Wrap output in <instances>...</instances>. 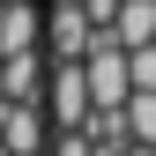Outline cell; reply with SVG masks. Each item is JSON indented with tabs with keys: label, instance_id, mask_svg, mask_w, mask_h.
I'll return each mask as SVG.
<instances>
[{
	"label": "cell",
	"instance_id": "obj_1",
	"mask_svg": "<svg viewBox=\"0 0 156 156\" xmlns=\"http://www.w3.org/2000/svg\"><path fill=\"white\" fill-rule=\"evenodd\" d=\"M45 112H52V126H60V134H82V126H89L97 97H89L82 60H52V74H45Z\"/></svg>",
	"mask_w": 156,
	"mask_h": 156
},
{
	"label": "cell",
	"instance_id": "obj_2",
	"mask_svg": "<svg viewBox=\"0 0 156 156\" xmlns=\"http://www.w3.org/2000/svg\"><path fill=\"white\" fill-rule=\"evenodd\" d=\"M45 45H52V60H82V52L97 45V23H89L82 0H60V8L45 15Z\"/></svg>",
	"mask_w": 156,
	"mask_h": 156
},
{
	"label": "cell",
	"instance_id": "obj_3",
	"mask_svg": "<svg viewBox=\"0 0 156 156\" xmlns=\"http://www.w3.org/2000/svg\"><path fill=\"white\" fill-rule=\"evenodd\" d=\"M45 97V60L30 52H0V104H37Z\"/></svg>",
	"mask_w": 156,
	"mask_h": 156
},
{
	"label": "cell",
	"instance_id": "obj_4",
	"mask_svg": "<svg viewBox=\"0 0 156 156\" xmlns=\"http://www.w3.org/2000/svg\"><path fill=\"white\" fill-rule=\"evenodd\" d=\"M0 149L8 156H45V112L37 104H0Z\"/></svg>",
	"mask_w": 156,
	"mask_h": 156
},
{
	"label": "cell",
	"instance_id": "obj_5",
	"mask_svg": "<svg viewBox=\"0 0 156 156\" xmlns=\"http://www.w3.org/2000/svg\"><path fill=\"white\" fill-rule=\"evenodd\" d=\"M30 45H45V15L30 0H0V52H30Z\"/></svg>",
	"mask_w": 156,
	"mask_h": 156
},
{
	"label": "cell",
	"instance_id": "obj_6",
	"mask_svg": "<svg viewBox=\"0 0 156 156\" xmlns=\"http://www.w3.org/2000/svg\"><path fill=\"white\" fill-rule=\"evenodd\" d=\"M112 37L134 52V45H149L156 37V0H119V15H112Z\"/></svg>",
	"mask_w": 156,
	"mask_h": 156
},
{
	"label": "cell",
	"instance_id": "obj_7",
	"mask_svg": "<svg viewBox=\"0 0 156 156\" xmlns=\"http://www.w3.org/2000/svg\"><path fill=\"white\" fill-rule=\"evenodd\" d=\"M126 141H156V89L126 97Z\"/></svg>",
	"mask_w": 156,
	"mask_h": 156
},
{
	"label": "cell",
	"instance_id": "obj_8",
	"mask_svg": "<svg viewBox=\"0 0 156 156\" xmlns=\"http://www.w3.org/2000/svg\"><path fill=\"white\" fill-rule=\"evenodd\" d=\"M126 67H134V89H156V37L126 52Z\"/></svg>",
	"mask_w": 156,
	"mask_h": 156
},
{
	"label": "cell",
	"instance_id": "obj_9",
	"mask_svg": "<svg viewBox=\"0 0 156 156\" xmlns=\"http://www.w3.org/2000/svg\"><path fill=\"white\" fill-rule=\"evenodd\" d=\"M52 156H97V141H89V134H60V149H52Z\"/></svg>",
	"mask_w": 156,
	"mask_h": 156
},
{
	"label": "cell",
	"instance_id": "obj_10",
	"mask_svg": "<svg viewBox=\"0 0 156 156\" xmlns=\"http://www.w3.org/2000/svg\"><path fill=\"white\" fill-rule=\"evenodd\" d=\"M82 8H89V23H97V30H112V15H119V0H82Z\"/></svg>",
	"mask_w": 156,
	"mask_h": 156
},
{
	"label": "cell",
	"instance_id": "obj_11",
	"mask_svg": "<svg viewBox=\"0 0 156 156\" xmlns=\"http://www.w3.org/2000/svg\"><path fill=\"white\" fill-rule=\"evenodd\" d=\"M119 156H156V141H126V149H119Z\"/></svg>",
	"mask_w": 156,
	"mask_h": 156
},
{
	"label": "cell",
	"instance_id": "obj_12",
	"mask_svg": "<svg viewBox=\"0 0 156 156\" xmlns=\"http://www.w3.org/2000/svg\"><path fill=\"white\" fill-rule=\"evenodd\" d=\"M0 156H8V149H0Z\"/></svg>",
	"mask_w": 156,
	"mask_h": 156
}]
</instances>
